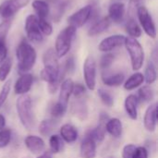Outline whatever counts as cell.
<instances>
[{"label": "cell", "mask_w": 158, "mask_h": 158, "mask_svg": "<svg viewBox=\"0 0 158 158\" xmlns=\"http://www.w3.org/2000/svg\"><path fill=\"white\" fill-rule=\"evenodd\" d=\"M44 69L41 70V79L48 83V90L54 94L59 88L65 76L64 70H60L58 56L54 48L47 49L43 55Z\"/></svg>", "instance_id": "1"}, {"label": "cell", "mask_w": 158, "mask_h": 158, "mask_svg": "<svg viewBox=\"0 0 158 158\" xmlns=\"http://www.w3.org/2000/svg\"><path fill=\"white\" fill-rule=\"evenodd\" d=\"M16 56L18 59V70L19 74L28 73L36 62V51L26 41L22 40L16 50Z\"/></svg>", "instance_id": "2"}, {"label": "cell", "mask_w": 158, "mask_h": 158, "mask_svg": "<svg viewBox=\"0 0 158 158\" xmlns=\"http://www.w3.org/2000/svg\"><path fill=\"white\" fill-rule=\"evenodd\" d=\"M16 109L22 126L29 131L31 130L34 126L35 119L31 97L27 94L19 95L16 101Z\"/></svg>", "instance_id": "3"}, {"label": "cell", "mask_w": 158, "mask_h": 158, "mask_svg": "<svg viewBox=\"0 0 158 158\" xmlns=\"http://www.w3.org/2000/svg\"><path fill=\"white\" fill-rule=\"evenodd\" d=\"M124 45L131 56V67L134 71H138L142 69L144 61V51L139 41L132 37H126Z\"/></svg>", "instance_id": "4"}, {"label": "cell", "mask_w": 158, "mask_h": 158, "mask_svg": "<svg viewBox=\"0 0 158 158\" xmlns=\"http://www.w3.org/2000/svg\"><path fill=\"white\" fill-rule=\"evenodd\" d=\"M77 29L73 26H69L59 32L56 40L55 51L58 58L65 56L71 48L72 41L75 38Z\"/></svg>", "instance_id": "5"}, {"label": "cell", "mask_w": 158, "mask_h": 158, "mask_svg": "<svg viewBox=\"0 0 158 158\" xmlns=\"http://www.w3.org/2000/svg\"><path fill=\"white\" fill-rule=\"evenodd\" d=\"M83 78L86 88L94 91L96 86V62L91 56H87L83 63Z\"/></svg>", "instance_id": "6"}, {"label": "cell", "mask_w": 158, "mask_h": 158, "mask_svg": "<svg viewBox=\"0 0 158 158\" xmlns=\"http://www.w3.org/2000/svg\"><path fill=\"white\" fill-rule=\"evenodd\" d=\"M137 16H138L139 21L141 23V26L143 29V31H145V33L148 36H150L151 38H156V25H155L153 18H152L151 14L149 13L148 9L144 6L138 7Z\"/></svg>", "instance_id": "7"}, {"label": "cell", "mask_w": 158, "mask_h": 158, "mask_svg": "<svg viewBox=\"0 0 158 158\" xmlns=\"http://www.w3.org/2000/svg\"><path fill=\"white\" fill-rule=\"evenodd\" d=\"M25 31L28 39L33 43H40L44 37L38 26V18L35 15H29L25 20Z\"/></svg>", "instance_id": "8"}, {"label": "cell", "mask_w": 158, "mask_h": 158, "mask_svg": "<svg viewBox=\"0 0 158 158\" xmlns=\"http://www.w3.org/2000/svg\"><path fill=\"white\" fill-rule=\"evenodd\" d=\"M92 13H93L92 6H90V5L85 6L81 7V9H79L77 12H75L74 14H72L68 19V21L70 26H73L76 29L82 27L91 18Z\"/></svg>", "instance_id": "9"}, {"label": "cell", "mask_w": 158, "mask_h": 158, "mask_svg": "<svg viewBox=\"0 0 158 158\" xmlns=\"http://www.w3.org/2000/svg\"><path fill=\"white\" fill-rule=\"evenodd\" d=\"M125 39L126 37L121 34L111 35L101 41V43L98 45V49L104 53H109L115 48L123 45L125 43Z\"/></svg>", "instance_id": "10"}, {"label": "cell", "mask_w": 158, "mask_h": 158, "mask_svg": "<svg viewBox=\"0 0 158 158\" xmlns=\"http://www.w3.org/2000/svg\"><path fill=\"white\" fill-rule=\"evenodd\" d=\"M33 83V77L30 73L20 74L19 78L16 81L14 85V92L18 95L27 94L28 92L31 89Z\"/></svg>", "instance_id": "11"}, {"label": "cell", "mask_w": 158, "mask_h": 158, "mask_svg": "<svg viewBox=\"0 0 158 158\" xmlns=\"http://www.w3.org/2000/svg\"><path fill=\"white\" fill-rule=\"evenodd\" d=\"M157 124V105L156 103L151 104L144 114L143 117V125L146 131L149 132H154L156 129Z\"/></svg>", "instance_id": "12"}, {"label": "cell", "mask_w": 158, "mask_h": 158, "mask_svg": "<svg viewBox=\"0 0 158 158\" xmlns=\"http://www.w3.org/2000/svg\"><path fill=\"white\" fill-rule=\"evenodd\" d=\"M24 143H25L27 149L33 155H41L44 152L45 143L39 136L29 135L25 138Z\"/></svg>", "instance_id": "13"}, {"label": "cell", "mask_w": 158, "mask_h": 158, "mask_svg": "<svg viewBox=\"0 0 158 158\" xmlns=\"http://www.w3.org/2000/svg\"><path fill=\"white\" fill-rule=\"evenodd\" d=\"M81 158H94L96 156V142L86 134L80 147Z\"/></svg>", "instance_id": "14"}, {"label": "cell", "mask_w": 158, "mask_h": 158, "mask_svg": "<svg viewBox=\"0 0 158 158\" xmlns=\"http://www.w3.org/2000/svg\"><path fill=\"white\" fill-rule=\"evenodd\" d=\"M73 85H74L73 81L69 78V79L64 80L59 86V96H58L57 102L66 107H68L69 97L72 94Z\"/></svg>", "instance_id": "15"}, {"label": "cell", "mask_w": 158, "mask_h": 158, "mask_svg": "<svg viewBox=\"0 0 158 158\" xmlns=\"http://www.w3.org/2000/svg\"><path fill=\"white\" fill-rule=\"evenodd\" d=\"M125 110L128 117L132 119L136 120L138 118V98L135 94H130L126 97L124 103Z\"/></svg>", "instance_id": "16"}, {"label": "cell", "mask_w": 158, "mask_h": 158, "mask_svg": "<svg viewBox=\"0 0 158 158\" xmlns=\"http://www.w3.org/2000/svg\"><path fill=\"white\" fill-rule=\"evenodd\" d=\"M61 139L68 143H75L78 139L79 136V132L78 130L71 124H64L61 128H60V135Z\"/></svg>", "instance_id": "17"}, {"label": "cell", "mask_w": 158, "mask_h": 158, "mask_svg": "<svg viewBox=\"0 0 158 158\" xmlns=\"http://www.w3.org/2000/svg\"><path fill=\"white\" fill-rule=\"evenodd\" d=\"M106 131L108 132L114 138H120L123 131V127L120 119L118 118H109L105 125Z\"/></svg>", "instance_id": "18"}, {"label": "cell", "mask_w": 158, "mask_h": 158, "mask_svg": "<svg viewBox=\"0 0 158 158\" xmlns=\"http://www.w3.org/2000/svg\"><path fill=\"white\" fill-rule=\"evenodd\" d=\"M108 13H109L108 18L110 19V20H113L116 23L121 22L123 18H124V14H125L124 4L120 3V2H117V3L112 4L109 6Z\"/></svg>", "instance_id": "19"}, {"label": "cell", "mask_w": 158, "mask_h": 158, "mask_svg": "<svg viewBox=\"0 0 158 158\" xmlns=\"http://www.w3.org/2000/svg\"><path fill=\"white\" fill-rule=\"evenodd\" d=\"M102 81L105 85L109 87H117L120 86L125 81V75L121 72H118L115 74L105 73L102 75Z\"/></svg>", "instance_id": "20"}, {"label": "cell", "mask_w": 158, "mask_h": 158, "mask_svg": "<svg viewBox=\"0 0 158 158\" xmlns=\"http://www.w3.org/2000/svg\"><path fill=\"white\" fill-rule=\"evenodd\" d=\"M110 19L108 17H105L102 19L96 21L88 31V35L93 37V36H96L98 34L103 33L104 31H106L109 26H110Z\"/></svg>", "instance_id": "21"}, {"label": "cell", "mask_w": 158, "mask_h": 158, "mask_svg": "<svg viewBox=\"0 0 158 158\" xmlns=\"http://www.w3.org/2000/svg\"><path fill=\"white\" fill-rule=\"evenodd\" d=\"M144 81L143 74L141 72H135L132 74L125 82H124V89L127 91H132L138 87H140Z\"/></svg>", "instance_id": "22"}, {"label": "cell", "mask_w": 158, "mask_h": 158, "mask_svg": "<svg viewBox=\"0 0 158 158\" xmlns=\"http://www.w3.org/2000/svg\"><path fill=\"white\" fill-rule=\"evenodd\" d=\"M81 99L82 98H76V102L73 104L72 110L78 118H80L81 120H83L88 116V107H87L85 101Z\"/></svg>", "instance_id": "23"}, {"label": "cell", "mask_w": 158, "mask_h": 158, "mask_svg": "<svg viewBox=\"0 0 158 158\" xmlns=\"http://www.w3.org/2000/svg\"><path fill=\"white\" fill-rule=\"evenodd\" d=\"M143 77H144V81L147 84H153L157 79L156 66V63L152 61L151 59L147 63Z\"/></svg>", "instance_id": "24"}, {"label": "cell", "mask_w": 158, "mask_h": 158, "mask_svg": "<svg viewBox=\"0 0 158 158\" xmlns=\"http://www.w3.org/2000/svg\"><path fill=\"white\" fill-rule=\"evenodd\" d=\"M32 7L39 19H45L49 14V6L44 0H34L32 2Z\"/></svg>", "instance_id": "25"}, {"label": "cell", "mask_w": 158, "mask_h": 158, "mask_svg": "<svg viewBox=\"0 0 158 158\" xmlns=\"http://www.w3.org/2000/svg\"><path fill=\"white\" fill-rule=\"evenodd\" d=\"M126 31L129 33L130 37H132L135 39L139 38L142 35V29L133 18L129 19V20L127 21Z\"/></svg>", "instance_id": "26"}, {"label": "cell", "mask_w": 158, "mask_h": 158, "mask_svg": "<svg viewBox=\"0 0 158 158\" xmlns=\"http://www.w3.org/2000/svg\"><path fill=\"white\" fill-rule=\"evenodd\" d=\"M137 98L140 99L142 102L150 103V102H152L155 99V92L148 85L143 86V87H141L138 90V96H137Z\"/></svg>", "instance_id": "27"}, {"label": "cell", "mask_w": 158, "mask_h": 158, "mask_svg": "<svg viewBox=\"0 0 158 158\" xmlns=\"http://www.w3.org/2000/svg\"><path fill=\"white\" fill-rule=\"evenodd\" d=\"M49 147L52 154H58L64 148V141L59 135H51L49 138Z\"/></svg>", "instance_id": "28"}, {"label": "cell", "mask_w": 158, "mask_h": 158, "mask_svg": "<svg viewBox=\"0 0 158 158\" xmlns=\"http://www.w3.org/2000/svg\"><path fill=\"white\" fill-rule=\"evenodd\" d=\"M106 129L105 124L99 123L94 129L89 131L87 132V135H89L92 139H94L95 142H103L106 137Z\"/></svg>", "instance_id": "29"}, {"label": "cell", "mask_w": 158, "mask_h": 158, "mask_svg": "<svg viewBox=\"0 0 158 158\" xmlns=\"http://www.w3.org/2000/svg\"><path fill=\"white\" fill-rule=\"evenodd\" d=\"M17 11L18 10L14 7L10 0H6L0 5V15L6 19L11 18Z\"/></svg>", "instance_id": "30"}, {"label": "cell", "mask_w": 158, "mask_h": 158, "mask_svg": "<svg viewBox=\"0 0 158 158\" xmlns=\"http://www.w3.org/2000/svg\"><path fill=\"white\" fill-rule=\"evenodd\" d=\"M56 127V122L54 119H44L40 123L39 126V132L43 136H48L53 131Z\"/></svg>", "instance_id": "31"}, {"label": "cell", "mask_w": 158, "mask_h": 158, "mask_svg": "<svg viewBox=\"0 0 158 158\" xmlns=\"http://www.w3.org/2000/svg\"><path fill=\"white\" fill-rule=\"evenodd\" d=\"M12 67V60L9 57H6V60L0 65V81H5L10 73Z\"/></svg>", "instance_id": "32"}, {"label": "cell", "mask_w": 158, "mask_h": 158, "mask_svg": "<svg viewBox=\"0 0 158 158\" xmlns=\"http://www.w3.org/2000/svg\"><path fill=\"white\" fill-rule=\"evenodd\" d=\"M11 90V80H7L2 86L1 91H0V108L4 106L6 103L9 93Z\"/></svg>", "instance_id": "33"}, {"label": "cell", "mask_w": 158, "mask_h": 158, "mask_svg": "<svg viewBox=\"0 0 158 158\" xmlns=\"http://www.w3.org/2000/svg\"><path fill=\"white\" fill-rule=\"evenodd\" d=\"M67 109H68V107H66V106H64L63 105H61L60 103L56 102V103L51 107L50 112H51V115H52V117H53L54 118H62V117L66 114Z\"/></svg>", "instance_id": "34"}, {"label": "cell", "mask_w": 158, "mask_h": 158, "mask_svg": "<svg viewBox=\"0 0 158 158\" xmlns=\"http://www.w3.org/2000/svg\"><path fill=\"white\" fill-rule=\"evenodd\" d=\"M98 96L100 97L101 101L103 102L104 105H106L108 107L113 106L114 105V98L112 97V95L107 93L106 90L104 89H99L98 90Z\"/></svg>", "instance_id": "35"}, {"label": "cell", "mask_w": 158, "mask_h": 158, "mask_svg": "<svg viewBox=\"0 0 158 158\" xmlns=\"http://www.w3.org/2000/svg\"><path fill=\"white\" fill-rule=\"evenodd\" d=\"M38 26H39V29H40L41 32L44 33V35L49 36V35L52 34V31H53L52 25L45 19H39L38 18Z\"/></svg>", "instance_id": "36"}, {"label": "cell", "mask_w": 158, "mask_h": 158, "mask_svg": "<svg viewBox=\"0 0 158 158\" xmlns=\"http://www.w3.org/2000/svg\"><path fill=\"white\" fill-rule=\"evenodd\" d=\"M11 140V131L8 129L0 130V149L7 146Z\"/></svg>", "instance_id": "37"}, {"label": "cell", "mask_w": 158, "mask_h": 158, "mask_svg": "<svg viewBox=\"0 0 158 158\" xmlns=\"http://www.w3.org/2000/svg\"><path fill=\"white\" fill-rule=\"evenodd\" d=\"M10 27H11V21L9 19H6L0 23V43L5 44Z\"/></svg>", "instance_id": "38"}, {"label": "cell", "mask_w": 158, "mask_h": 158, "mask_svg": "<svg viewBox=\"0 0 158 158\" xmlns=\"http://www.w3.org/2000/svg\"><path fill=\"white\" fill-rule=\"evenodd\" d=\"M115 56L111 53H106L100 59V67L102 69H107L113 63Z\"/></svg>", "instance_id": "39"}, {"label": "cell", "mask_w": 158, "mask_h": 158, "mask_svg": "<svg viewBox=\"0 0 158 158\" xmlns=\"http://www.w3.org/2000/svg\"><path fill=\"white\" fill-rule=\"evenodd\" d=\"M86 93V88L83 84L81 83H74L73 85V90H72V94L74 95L75 98H81L82 95Z\"/></svg>", "instance_id": "40"}, {"label": "cell", "mask_w": 158, "mask_h": 158, "mask_svg": "<svg viewBox=\"0 0 158 158\" xmlns=\"http://www.w3.org/2000/svg\"><path fill=\"white\" fill-rule=\"evenodd\" d=\"M136 145L132 143L126 144L122 149V158H132L133 154L136 150Z\"/></svg>", "instance_id": "41"}, {"label": "cell", "mask_w": 158, "mask_h": 158, "mask_svg": "<svg viewBox=\"0 0 158 158\" xmlns=\"http://www.w3.org/2000/svg\"><path fill=\"white\" fill-rule=\"evenodd\" d=\"M149 157V152L144 146L136 147V150L133 154L132 158H148Z\"/></svg>", "instance_id": "42"}, {"label": "cell", "mask_w": 158, "mask_h": 158, "mask_svg": "<svg viewBox=\"0 0 158 158\" xmlns=\"http://www.w3.org/2000/svg\"><path fill=\"white\" fill-rule=\"evenodd\" d=\"M75 69V61H74V57L70 56L67 59L66 63H65V67H64V71L65 73H72Z\"/></svg>", "instance_id": "43"}, {"label": "cell", "mask_w": 158, "mask_h": 158, "mask_svg": "<svg viewBox=\"0 0 158 158\" xmlns=\"http://www.w3.org/2000/svg\"><path fill=\"white\" fill-rule=\"evenodd\" d=\"M10 2L12 3L14 7L19 11L20 8H22L25 6H27L29 4L30 0H10Z\"/></svg>", "instance_id": "44"}, {"label": "cell", "mask_w": 158, "mask_h": 158, "mask_svg": "<svg viewBox=\"0 0 158 158\" xmlns=\"http://www.w3.org/2000/svg\"><path fill=\"white\" fill-rule=\"evenodd\" d=\"M6 57H7V48L6 44H3L0 47V65L6 60Z\"/></svg>", "instance_id": "45"}, {"label": "cell", "mask_w": 158, "mask_h": 158, "mask_svg": "<svg viewBox=\"0 0 158 158\" xmlns=\"http://www.w3.org/2000/svg\"><path fill=\"white\" fill-rule=\"evenodd\" d=\"M143 1L144 0H131V2H130L131 8H136V10H137L138 7L143 6Z\"/></svg>", "instance_id": "46"}, {"label": "cell", "mask_w": 158, "mask_h": 158, "mask_svg": "<svg viewBox=\"0 0 158 158\" xmlns=\"http://www.w3.org/2000/svg\"><path fill=\"white\" fill-rule=\"evenodd\" d=\"M6 126V118L3 115L0 114V130H3Z\"/></svg>", "instance_id": "47"}, {"label": "cell", "mask_w": 158, "mask_h": 158, "mask_svg": "<svg viewBox=\"0 0 158 158\" xmlns=\"http://www.w3.org/2000/svg\"><path fill=\"white\" fill-rule=\"evenodd\" d=\"M37 158H52V153L51 152H44L41 154Z\"/></svg>", "instance_id": "48"}, {"label": "cell", "mask_w": 158, "mask_h": 158, "mask_svg": "<svg viewBox=\"0 0 158 158\" xmlns=\"http://www.w3.org/2000/svg\"><path fill=\"white\" fill-rule=\"evenodd\" d=\"M3 44H3V43H0V47H1V46H2Z\"/></svg>", "instance_id": "49"}, {"label": "cell", "mask_w": 158, "mask_h": 158, "mask_svg": "<svg viewBox=\"0 0 158 158\" xmlns=\"http://www.w3.org/2000/svg\"><path fill=\"white\" fill-rule=\"evenodd\" d=\"M109 158H111V157H109Z\"/></svg>", "instance_id": "50"}]
</instances>
